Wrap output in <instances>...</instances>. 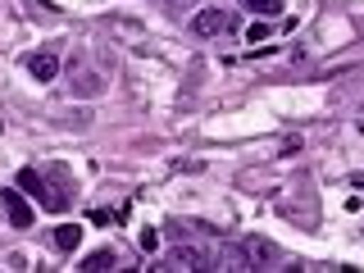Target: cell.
I'll return each mask as SVG.
<instances>
[{
	"label": "cell",
	"mask_w": 364,
	"mask_h": 273,
	"mask_svg": "<svg viewBox=\"0 0 364 273\" xmlns=\"http://www.w3.org/2000/svg\"><path fill=\"white\" fill-rule=\"evenodd\" d=\"M18 187H23V191H32V196H37L46 210H55V214H60L64 205H68V196H60V187H46V178L37 173V168H23V173H18Z\"/></svg>",
	"instance_id": "obj_1"
},
{
	"label": "cell",
	"mask_w": 364,
	"mask_h": 273,
	"mask_svg": "<svg viewBox=\"0 0 364 273\" xmlns=\"http://www.w3.org/2000/svg\"><path fill=\"white\" fill-rule=\"evenodd\" d=\"M242 255L246 259H264V264H269V259H278V246L264 242V237H250V242L242 246Z\"/></svg>",
	"instance_id": "obj_6"
},
{
	"label": "cell",
	"mask_w": 364,
	"mask_h": 273,
	"mask_svg": "<svg viewBox=\"0 0 364 273\" xmlns=\"http://www.w3.org/2000/svg\"><path fill=\"white\" fill-rule=\"evenodd\" d=\"M77 242H82V228H77V223L55 228V246H60V250H77Z\"/></svg>",
	"instance_id": "obj_7"
},
{
	"label": "cell",
	"mask_w": 364,
	"mask_h": 273,
	"mask_svg": "<svg viewBox=\"0 0 364 273\" xmlns=\"http://www.w3.org/2000/svg\"><path fill=\"white\" fill-rule=\"evenodd\" d=\"M269 32H273L269 23H250V28H246V41L250 46H255V41H269Z\"/></svg>",
	"instance_id": "obj_9"
},
{
	"label": "cell",
	"mask_w": 364,
	"mask_h": 273,
	"mask_svg": "<svg viewBox=\"0 0 364 273\" xmlns=\"http://www.w3.org/2000/svg\"><path fill=\"white\" fill-rule=\"evenodd\" d=\"M28 73L37 77V82H55V77H60V55H50V50L32 55V60H28Z\"/></svg>",
	"instance_id": "obj_4"
},
{
	"label": "cell",
	"mask_w": 364,
	"mask_h": 273,
	"mask_svg": "<svg viewBox=\"0 0 364 273\" xmlns=\"http://www.w3.org/2000/svg\"><path fill=\"white\" fill-rule=\"evenodd\" d=\"M114 264H119V255H114V250H91V255H87L77 269H82V273H105V269H114Z\"/></svg>",
	"instance_id": "obj_5"
},
{
	"label": "cell",
	"mask_w": 364,
	"mask_h": 273,
	"mask_svg": "<svg viewBox=\"0 0 364 273\" xmlns=\"http://www.w3.org/2000/svg\"><path fill=\"white\" fill-rule=\"evenodd\" d=\"M191 32H196V37H219V32H228V14L219 5H205V9H196V18H191Z\"/></svg>",
	"instance_id": "obj_3"
},
{
	"label": "cell",
	"mask_w": 364,
	"mask_h": 273,
	"mask_svg": "<svg viewBox=\"0 0 364 273\" xmlns=\"http://www.w3.org/2000/svg\"><path fill=\"white\" fill-rule=\"evenodd\" d=\"M246 9H255V14H264V18H278L282 9H287V0H242Z\"/></svg>",
	"instance_id": "obj_8"
},
{
	"label": "cell",
	"mask_w": 364,
	"mask_h": 273,
	"mask_svg": "<svg viewBox=\"0 0 364 273\" xmlns=\"http://www.w3.org/2000/svg\"><path fill=\"white\" fill-rule=\"evenodd\" d=\"M136 242H141V250H155V246H159V232H151V228H146V232L136 237Z\"/></svg>",
	"instance_id": "obj_10"
},
{
	"label": "cell",
	"mask_w": 364,
	"mask_h": 273,
	"mask_svg": "<svg viewBox=\"0 0 364 273\" xmlns=\"http://www.w3.org/2000/svg\"><path fill=\"white\" fill-rule=\"evenodd\" d=\"M0 205H5V214H9V228H32V205L23 200V191L0 187Z\"/></svg>",
	"instance_id": "obj_2"
}]
</instances>
